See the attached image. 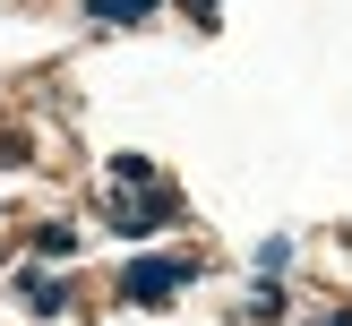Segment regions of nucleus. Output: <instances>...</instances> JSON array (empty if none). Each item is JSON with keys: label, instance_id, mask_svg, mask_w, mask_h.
I'll return each mask as SVG.
<instances>
[{"label": "nucleus", "instance_id": "1", "mask_svg": "<svg viewBox=\"0 0 352 326\" xmlns=\"http://www.w3.org/2000/svg\"><path fill=\"white\" fill-rule=\"evenodd\" d=\"M181 283H198V257H129V275H120V301L164 309Z\"/></svg>", "mask_w": 352, "mask_h": 326}, {"label": "nucleus", "instance_id": "2", "mask_svg": "<svg viewBox=\"0 0 352 326\" xmlns=\"http://www.w3.org/2000/svg\"><path fill=\"white\" fill-rule=\"evenodd\" d=\"M172 215H181V206H172V189H164V181H155V189H129V198L112 189V232H120V240H146V232H164Z\"/></svg>", "mask_w": 352, "mask_h": 326}, {"label": "nucleus", "instance_id": "3", "mask_svg": "<svg viewBox=\"0 0 352 326\" xmlns=\"http://www.w3.org/2000/svg\"><path fill=\"white\" fill-rule=\"evenodd\" d=\"M17 292H26V309H34V318H60V309H69V292L52 283L43 266H26V275H17Z\"/></svg>", "mask_w": 352, "mask_h": 326}, {"label": "nucleus", "instance_id": "4", "mask_svg": "<svg viewBox=\"0 0 352 326\" xmlns=\"http://www.w3.org/2000/svg\"><path fill=\"white\" fill-rule=\"evenodd\" d=\"M86 9H95L103 26H138V17H155V0H86Z\"/></svg>", "mask_w": 352, "mask_h": 326}, {"label": "nucleus", "instance_id": "5", "mask_svg": "<svg viewBox=\"0 0 352 326\" xmlns=\"http://www.w3.org/2000/svg\"><path fill=\"white\" fill-rule=\"evenodd\" d=\"M112 189H155V163L146 154H112Z\"/></svg>", "mask_w": 352, "mask_h": 326}, {"label": "nucleus", "instance_id": "6", "mask_svg": "<svg viewBox=\"0 0 352 326\" xmlns=\"http://www.w3.org/2000/svg\"><path fill=\"white\" fill-rule=\"evenodd\" d=\"M34 257H78V232H69V223H43V232H34Z\"/></svg>", "mask_w": 352, "mask_h": 326}, {"label": "nucleus", "instance_id": "7", "mask_svg": "<svg viewBox=\"0 0 352 326\" xmlns=\"http://www.w3.org/2000/svg\"><path fill=\"white\" fill-rule=\"evenodd\" d=\"M189 9H198V17H206V26H215V0H189Z\"/></svg>", "mask_w": 352, "mask_h": 326}, {"label": "nucleus", "instance_id": "8", "mask_svg": "<svg viewBox=\"0 0 352 326\" xmlns=\"http://www.w3.org/2000/svg\"><path fill=\"white\" fill-rule=\"evenodd\" d=\"M327 326H352V309H336V318H327Z\"/></svg>", "mask_w": 352, "mask_h": 326}]
</instances>
